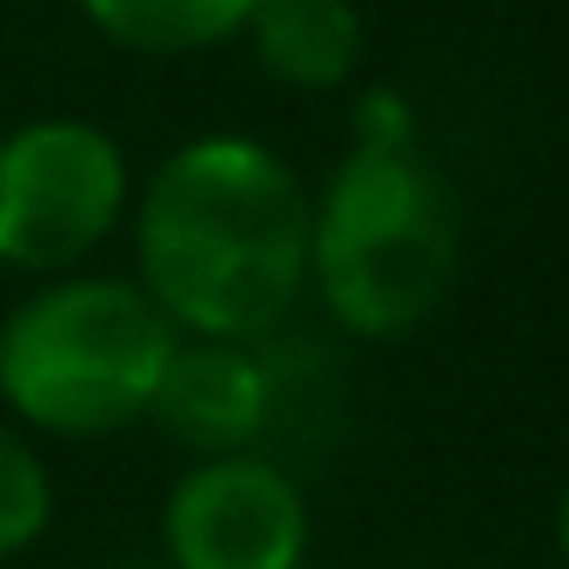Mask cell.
I'll return each instance as SVG.
<instances>
[{
	"instance_id": "cell-9",
	"label": "cell",
	"mask_w": 569,
	"mask_h": 569,
	"mask_svg": "<svg viewBox=\"0 0 569 569\" xmlns=\"http://www.w3.org/2000/svg\"><path fill=\"white\" fill-rule=\"evenodd\" d=\"M54 529V476L28 429L0 416V562L28 556Z\"/></svg>"
},
{
	"instance_id": "cell-3",
	"label": "cell",
	"mask_w": 569,
	"mask_h": 569,
	"mask_svg": "<svg viewBox=\"0 0 569 569\" xmlns=\"http://www.w3.org/2000/svg\"><path fill=\"white\" fill-rule=\"evenodd\" d=\"M309 281L362 342H402L442 309L456 201L416 141H349L309 214Z\"/></svg>"
},
{
	"instance_id": "cell-5",
	"label": "cell",
	"mask_w": 569,
	"mask_h": 569,
	"mask_svg": "<svg viewBox=\"0 0 569 569\" xmlns=\"http://www.w3.org/2000/svg\"><path fill=\"white\" fill-rule=\"evenodd\" d=\"M168 569H302L309 502L268 456H201L161 502Z\"/></svg>"
},
{
	"instance_id": "cell-8",
	"label": "cell",
	"mask_w": 569,
	"mask_h": 569,
	"mask_svg": "<svg viewBox=\"0 0 569 569\" xmlns=\"http://www.w3.org/2000/svg\"><path fill=\"white\" fill-rule=\"evenodd\" d=\"M74 8L121 54L188 61V54H208V48L241 41L254 0H74Z\"/></svg>"
},
{
	"instance_id": "cell-6",
	"label": "cell",
	"mask_w": 569,
	"mask_h": 569,
	"mask_svg": "<svg viewBox=\"0 0 569 569\" xmlns=\"http://www.w3.org/2000/svg\"><path fill=\"white\" fill-rule=\"evenodd\" d=\"M268 409H274V389H268V369L254 362L248 342L181 336L141 422H154L174 449H188L201 462V456L254 449V436L268 429Z\"/></svg>"
},
{
	"instance_id": "cell-11",
	"label": "cell",
	"mask_w": 569,
	"mask_h": 569,
	"mask_svg": "<svg viewBox=\"0 0 569 569\" xmlns=\"http://www.w3.org/2000/svg\"><path fill=\"white\" fill-rule=\"evenodd\" d=\"M302 569H329V562H302Z\"/></svg>"
},
{
	"instance_id": "cell-10",
	"label": "cell",
	"mask_w": 569,
	"mask_h": 569,
	"mask_svg": "<svg viewBox=\"0 0 569 569\" xmlns=\"http://www.w3.org/2000/svg\"><path fill=\"white\" fill-rule=\"evenodd\" d=\"M556 536H562V556H569V489H562V509H556Z\"/></svg>"
},
{
	"instance_id": "cell-7",
	"label": "cell",
	"mask_w": 569,
	"mask_h": 569,
	"mask_svg": "<svg viewBox=\"0 0 569 569\" xmlns=\"http://www.w3.org/2000/svg\"><path fill=\"white\" fill-rule=\"evenodd\" d=\"M241 41L268 81L329 94V88L356 81L369 28L356 14V0H254Z\"/></svg>"
},
{
	"instance_id": "cell-1",
	"label": "cell",
	"mask_w": 569,
	"mask_h": 569,
	"mask_svg": "<svg viewBox=\"0 0 569 569\" xmlns=\"http://www.w3.org/2000/svg\"><path fill=\"white\" fill-rule=\"evenodd\" d=\"M316 194L248 134H194L134 188V281L181 336L254 342L309 289Z\"/></svg>"
},
{
	"instance_id": "cell-2",
	"label": "cell",
	"mask_w": 569,
	"mask_h": 569,
	"mask_svg": "<svg viewBox=\"0 0 569 569\" xmlns=\"http://www.w3.org/2000/svg\"><path fill=\"white\" fill-rule=\"evenodd\" d=\"M174 342L134 274H41L0 316V416L34 442H108L148 416Z\"/></svg>"
},
{
	"instance_id": "cell-4",
	"label": "cell",
	"mask_w": 569,
	"mask_h": 569,
	"mask_svg": "<svg viewBox=\"0 0 569 569\" xmlns=\"http://www.w3.org/2000/svg\"><path fill=\"white\" fill-rule=\"evenodd\" d=\"M134 208L128 148L88 114H28L0 134V268L68 274L88 268Z\"/></svg>"
}]
</instances>
